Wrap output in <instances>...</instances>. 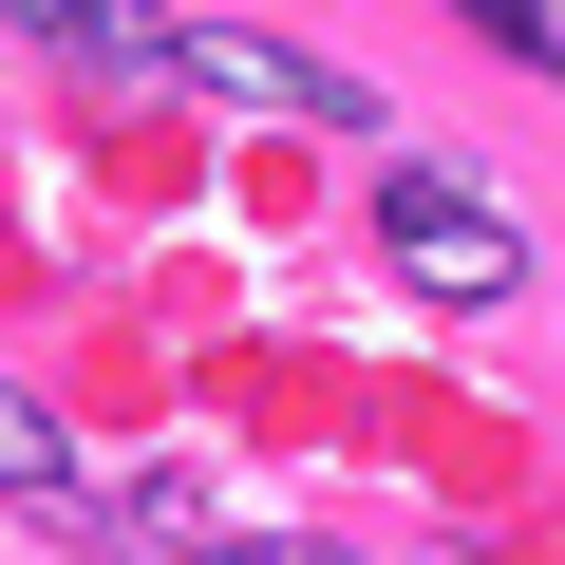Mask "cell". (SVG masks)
<instances>
[{
    "instance_id": "obj_1",
    "label": "cell",
    "mask_w": 565,
    "mask_h": 565,
    "mask_svg": "<svg viewBox=\"0 0 565 565\" xmlns=\"http://www.w3.org/2000/svg\"><path fill=\"white\" fill-rule=\"evenodd\" d=\"M377 264L415 282V302H509V282H527V226L490 189H452V170H396L377 189Z\"/></svg>"
},
{
    "instance_id": "obj_2",
    "label": "cell",
    "mask_w": 565,
    "mask_h": 565,
    "mask_svg": "<svg viewBox=\"0 0 565 565\" xmlns=\"http://www.w3.org/2000/svg\"><path fill=\"white\" fill-rule=\"evenodd\" d=\"M170 95H245V114H302V132H321V114H340V132L377 114L359 76H321V57H282V39H245V20H189V39H170Z\"/></svg>"
},
{
    "instance_id": "obj_3",
    "label": "cell",
    "mask_w": 565,
    "mask_h": 565,
    "mask_svg": "<svg viewBox=\"0 0 565 565\" xmlns=\"http://www.w3.org/2000/svg\"><path fill=\"white\" fill-rule=\"evenodd\" d=\"M452 20H471L490 57H527V76H565V20H546V0H452Z\"/></svg>"
},
{
    "instance_id": "obj_4",
    "label": "cell",
    "mask_w": 565,
    "mask_h": 565,
    "mask_svg": "<svg viewBox=\"0 0 565 565\" xmlns=\"http://www.w3.org/2000/svg\"><path fill=\"white\" fill-rule=\"evenodd\" d=\"M0 490H76V452H57V415H20V396H0Z\"/></svg>"
},
{
    "instance_id": "obj_5",
    "label": "cell",
    "mask_w": 565,
    "mask_h": 565,
    "mask_svg": "<svg viewBox=\"0 0 565 565\" xmlns=\"http://www.w3.org/2000/svg\"><path fill=\"white\" fill-rule=\"evenodd\" d=\"M189 565H340V546H302V527H245V546H189Z\"/></svg>"
},
{
    "instance_id": "obj_6",
    "label": "cell",
    "mask_w": 565,
    "mask_h": 565,
    "mask_svg": "<svg viewBox=\"0 0 565 565\" xmlns=\"http://www.w3.org/2000/svg\"><path fill=\"white\" fill-rule=\"evenodd\" d=\"M434 565H490V546H434Z\"/></svg>"
}]
</instances>
